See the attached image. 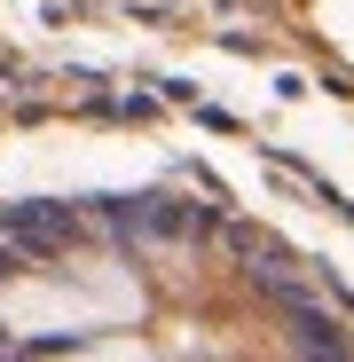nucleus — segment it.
<instances>
[{
	"mask_svg": "<svg viewBox=\"0 0 354 362\" xmlns=\"http://www.w3.org/2000/svg\"><path fill=\"white\" fill-rule=\"evenodd\" d=\"M0 362H354L276 245L182 197L0 213Z\"/></svg>",
	"mask_w": 354,
	"mask_h": 362,
	"instance_id": "obj_1",
	"label": "nucleus"
}]
</instances>
